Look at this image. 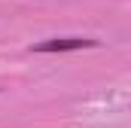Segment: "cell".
Returning a JSON list of instances; mask_svg holds the SVG:
<instances>
[{
    "instance_id": "obj_1",
    "label": "cell",
    "mask_w": 131,
    "mask_h": 128,
    "mask_svg": "<svg viewBox=\"0 0 131 128\" xmlns=\"http://www.w3.org/2000/svg\"><path fill=\"white\" fill-rule=\"evenodd\" d=\"M95 46H98V40H89V37H52V40L34 43L31 52L46 55V52H76V49H95Z\"/></svg>"
}]
</instances>
